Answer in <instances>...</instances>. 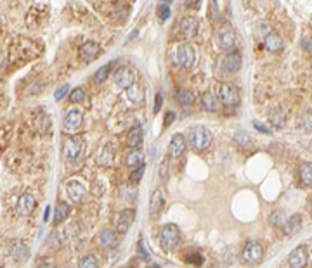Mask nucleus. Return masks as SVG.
I'll list each match as a JSON object with an SVG mask.
<instances>
[{"instance_id":"1","label":"nucleus","mask_w":312,"mask_h":268,"mask_svg":"<svg viewBox=\"0 0 312 268\" xmlns=\"http://www.w3.org/2000/svg\"><path fill=\"white\" fill-rule=\"evenodd\" d=\"M212 132L206 126H193L189 132V144L194 150H208L210 146H212Z\"/></svg>"},{"instance_id":"2","label":"nucleus","mask_w":312,"mask_h":268,"mask_svg":"<svg viewBox=\"0 0 312 268\" xmlns=\"http://www.w3.org/2000/svg\"><path fill=\"white\" fill-rule=\"evenodd\" d=\"M219 102L225 108H238L239 106V88L232 83H222L219 88Z\"/></svg>"},{"instance_id":"3","label":"nucleus","mask_w":312,"mask_h":268,"mask_svg":"<svg viewBox=\"0 0 312 268\" xmlns=\"http://www.w3.org/2000/svg\"><path fill=\"white\" fill-rule=\"evenodd\" d=\"M180 240V230L177 225L174 224H167L163 225L160 230V242L161 246H163L165 249H174L177 248Z\"/></svg>"},{"instance_id":"4","label":"nucleus","mask_w":312,"mask_h":268,"mask_svg":"<svg viewBox=\"0 0 312 268\" xmlns=\"http://www.w3.org/2000/svg\"><path fill=\"white\" fill-rule=\"evenodd\" d=\"M84 147H85V142L82 137H78V135H71V137H68L65 140V156L68 161H71V163H75V161H78V158L82 156V152H84Z\"/></svg>"},{"instance_id":"5","label":"nucleus","mask_w":312,"mask_h":268,"mask_svg":"<svg viewBox=\"0 0 312 268\" xmlns=\"http://www.w3.org/2000/svg\"><path fill=\"white\" fill-rule=\"evenodd\" d=\"M179 35L182 40H193L200 32V22L194 16H184L177 24Z\"/></svg>"},{"instance_id":"6","label":"nucleus","mask_w":312,"mask_h":268,"mask_svg":"<svg viewBox=\"0 0 312 268\" xmlns=\"http://www.w3.org/2000/svg\"><path fill=\"white\" fill-rule=\"evenodd\" d=\"M217 45L222 50L231 52L236 48V33L231 28V24H222L217 32Z\"/></svg>"},{"instance_id":"7","label":"nucleus","mask_w":312,"mask_h":268,"mask_svg":"<svg viewBox=\"0 0 312 268\" xmlns=\"http://www.w3.org/2000/svg\"><path fill=\"white\" fill-rule=\"evenodd\" d=\"M243 260L248 265H257L264 260V248L257 240H248L243 248Z\"/></svg>"},{"instance_id":"8","label":"nucleus","mask_w":312,"mask_h":268,"mask_svg":"<svg viewBox=\"0 0 312 268\" xmlns=\"http://www.w3.org/2000/svg\"><path fill=\"white\" fill-rule=\"evenodd\" d=\"M194 61H196L194 48L191 47V45H187V44L179 45L177 52H175V62H177L180 68H186V70H189V68L194 66Z\"/></svg>"},{"instance_id":"9","label":"nucleus","mask_w":312,"mask_h":268,"mask_svg":"<svg viewBox=\"0 0 312 268\" xmlns=\"http://www.w3.org/2000/svg\"><path fill=\"white\" fill-rule=\"evenodd\" d=\"M288 263H290V268H305L309 263V248L305 244L295 248L288 256Z\"/></svg>"},{"instance_id":"10","label":"nucleus","mask_w":312,"mask_h":268,"mask_svg":"<svg viewBox=\"0 0 312 268\" xmlns=\"http://www.w3.org/2000/svg\"><path fill=\"white\" fill-rule=\"evenodd\" d=\"M101 52H103L101 45L96 44V42H92V40H89V42H85V44H82L80 48H78V56H80V59L84 62L96 61V59L101 56Z\"/></svg>"},{"instance_id":"11","label":"nucleus","mask_w":312,"mask_h":268,"mask_svg":"<svg viewBox=\"0 0 312 268\" xmlns=\"http://www.w3.org/2000/svg\"><path fill=\"white\" fill-rule=\"evenodd\" d=\"M66 194L68 198L73 202L80 204L85 201V196H87V188L84 187V184H80L78 180H68L66 182Z\"/></svg>"},{"instance_id":"12","label":"nucleus","mask_w":312,"mask_h":268,"mask_svg":"<svg viewBox=\"0 0 312 268\" xmlns=\"http://www.w3.org/2000/svg\"><path fill=\"white\" fill-rule=\"evenodd\" d=\"M82 124H84V112H82L80 109H71V111L65 116V123H63V126H65L66 132L73 134V132L80 130Z\"/></svg>"},{"instance_id":"13","label":"nucleus","mask_w":312,"mask_h":268,"mask_svg":"<svg viewBox=\"0 0 312 268\" xmlns=\"http://www.w3.org/2000/svg\"><path fill=\"white\" fill-rule=\"evenodd\" d=\"M37 208V201L30 192L23 194L20 199H18V204H16V211L20 216H30V214L35 211Z\"/></svg>"},{"instance_id":"14","label":"nucleus","mask_w":312,"mask_h":268,"mask_svg":"<svg viewBox=\"0 0 312 268\" xmlns=\"http://www.w3.org/2000/svg\"><path fill=\"white\" fill-rule=\"evenodd\" d=\"M135 220V210L129 208V210H123L118 213V218H116V232L125 234L127 230L132 227Z\"/></svg>"},{"instance_id":"15","label":"nucleus","mask_w":312,"mask_h":268,"mask_svg":"<svg viewBox=\"0 0 312 268\" xmlns=\"http://www.w3.org/2000/svg\"><path fill=\"white\" fill-rule=\"evenodd\" d=\"M115 83L120 86V88H129L130 85L135 83V76H134V71L129 70V68H118L115 73Z\"/></svg>"},{"instance_id":"16","label":"nucleus","mask_w":312,"mask_h":268,"mask_svg":"<svg viewBox=\"0 0 312 268\" xmlns=\"http://www.w3.org/2000/svg\"><path fill=\"white\" fill-rule=\"evenodd\" d=\"M241 62H243L241 52L238 48H234V50L227 52V56L224 58V70L229 71V73H236L241 68Z\"/></svg>"},{"instance_id":"17","label":"nucleus","mask_w":312,"mask_h":268,"mask_svg":"<svg viewBox=\"0 0 312 268\" xmlns=\"http://www.w3.org/2000/svg\"><path fill=\"white\" fill-rule=\"evenodd\" d=\"M186 150V137L182 134H175L170 138V146H168V152L172 158H180Z\"/></svg>"},{"instance_id":"18","label":"nucleus","mask_w":312,"mask_h":268,"mask_svg":"<svg viewBox=\"0 0 312 268\" xmlns=\"http://www.w3.org/2000/svg\"><path fill=\"white\" fill-rule=\"evenodd\" d=\"M300 228H302V216H300V214H293V216H290L283 224V232L286 237H291V236H295V234H298Z\"/></svg>"},{"instance_id":"19","label":"nucleus","mask_w":312,"mask_h":268,"mask_svg":"<svg viewBox=\"0 0 312 268\" xmlns=\"http://www.w3.org/2000/svg\"><path fill=\"white\" fill-rule=\"evenodd\" d=\"M101 244H103L104 248H116L120 244V232H116V230H103L101 232Z\"/></svg>"},{"instance_id":"20","label":"nucleus","mask_w":312,"mask_h":268,"mask_svg":"<svg viewBox=\"0 0 312 268\" xmlns=\"http://www.w3.org/2000/svg\"><path fill=\"white\" fill-rule=\"evenodd\" d=\"M125 163H127V166H130V168H135V166H139V164H144V152H142V149L132 147V149L129 150V154H127Z\"/></svg>"},{"instance_id":"21","label":"nucleus","mask_w":312,"mask_h":268,"mask_svg":"<svg viewBox=\"0 0 312 268\" xmlns=\"http://www.w3.org/2000/svg\"><path fill=\"white\" fill-rule=\"evenodd\" d=\"M201 106L206 109V111L217 112V111H219V106H220L219 97H217L215 94H212V92H205L201 96Z\"/></svg>"},{"instance_id":"22","label":"nucleus","mask_w":312,"mask_h":268,"mask_svg":"<svg viewBox=\"0 0 312 268\" xmlns=\"http://www.w3.org/2000/svg\"><path fill=\"white\" fill-rule=\"evenodd\" d=\"M125 96L130 102L139 104L144 100V90H142V86L139 85V83H134V85H130L129 88H125Z\"/></svg>"},{"instance_id":"23","label":"nucleus","mask_w":312,"mask_h":268,"mask_svg":"<svg viewBox=\"0 0 312 268\" xmlns=\"http://www.w3.org/2000/svg\"><path fill=\"white\" fill-rule=\"evenodd\" d=\"M264 47L267 48L269 52H279L283 48V38L277 33H269L264 38Z\"/></svg>"},{"instance_id":"24","label":"nucleus","mask_w":312,"mask_h":268,"mask_svg":"<svg viewBox=\"0 0 312 268\" xmlns=\"http://www.w3.org/2000/svg\"><path fill=\"white\" fill-rule=\"evenodd\" d=\"M298 176L303 186H312V161H305V163L300 164Z\"/></svg>"},{"instance_id":"25","label":"nucleus","mask_w":312,"mask_h":268,"mask_svg":"<svg viewBox=\"0 0 312 268\" xmlns=\"http://www.w3.org/2000/svg\"><path fill=\"white\" fill-rule=\"evenodd\" d=\"M175 100H177L180 106H193L194 94L187 88H179V90H175Z\"/></svg>"},{"instance_id":"26","label":"nucleus","mask_w":312,"mask_h":268,"mask_svg":"<svg viewBox=\"0 0 312 268\" xmlns=\"http://www.w3.org/2000/svg\"><path fill=\"white\" fill-rule=\"evenodd\" d=\"M97 163L101 166H111L115 163V152H113L111 147H103L97 154Z\"/></svg>"},{"instance_id":"27","label":"nucleus","mask_w":312,"mask_h":268,"mask_svg":"<svg viewBox=\"0 0 312 268\" xmlns=\"http://www.w3.org/2000/svg\"><path fill=\"white\" fill-rule=\"evenodd\" d=\"M11 252H13L14 258L21 260V262H25V260H28L30 256V251L28 248L25 246V244L21 242V240H14L13 246H11Z\"/></svg>"},{"instance_id":"28","label":"nucleus","mask_w":312,"mask_h":268,"mask_svg":"<svg viewBox=\"0 0 312 268\" xmlns=\"http://www.w3.org/2000/svg\"><path fill=\"white\" fill-rule=\"evenodd\" d=\"M120 198L125 202H134L135 198H137V188L134 186H130V184H123V186L120 187Z\"/></svg>"},{"instance_id":"29","label":"nucleus","mask_w":312,"mask_h":268,"mask_svg":"<svg viewBox=\"0 0 312 268\" xmlns=\"http://www.w3.org/2000/svg\"><path fill=\"white\" fill-rule=\"evenodd\" d=\"M39 124H42L40 126V134H44V132H47L49 128H51V118H49V114L42 109H39V111L35 112V126L39 128Z\"/></svg>"},{"instance_id":"30","label":"nucleus","mask_w":312,"mask_h":268,"mask_svg":"<svg viewBox=\"0 0 312 268\" xmlns=\"http://www.w3.org/2000/svg\"><path fill=\"white\" fill-rule=\"evenodd\" d=\"M161 206H163V194H161L160 190L153 192L151 201H149V213H151V216H155L156 213H160Z\"/></svg>"},{"instance_id":"31","label":"nucleus","mask_w":312,"mask_h":268,"mask_svg":"<svg viewBox=\"0 0 312 268\" xmlns=\"http://www.w3.org/2000/svg\"><path fill=\"white\" fill-rule=\"evenodd\" d=\"M127 142L130 147H141L142 144V128L141 126H134L132 130L127 135Z\"/></svg>"},{"instance_id":"32","label":"nucleus","mask_w":312,"mask_h":268,"mask_svg":"<svg viewBox=\"0 0 312 268\" xmlns=\"http://www.w3.org/2000/svg\"><path fill=\"white\" fill-rule=\"evenodd\" d=\"M68 214H70V204H66V202H59L54 210V224L58 225V224H61V222H65L68 218Z\"/></svg>"},{"instance_id":"33","label":"nucleus","mask_w":312,"mask_h":268,"mask_svg":"<svg viewBox=\"0 0 312 268\" xmlns=\"http://www.w3.org/2000/svg\"><path fill=\"white\" fill-rule=\"evenodd\" d=\"M111 68H113V62H108V64H104V66H101L99 70L94 73V83H97V85H101L104 80H106L108 76H110V73H111Z\"/></svg>"},{"instance_id":"34","label":"nucleus","mask_w":312,"mask_h":268,"mask_svg":"<svg viewBox=\"0 0 312 268\" xmlns=\"http://www.w3.org/2000/svg\"><path fill=\"white\" fill-rule=\"evenodd\" d=\"M78 268H99V262L94 254H85L78 260Z\"/></svg>"},{"instance_id":"35","label":"nucleus","mask_w":312,"mask_h":268,"mask_svg":"<svg viewBox=\"0 0 312 268\" xmlns=\"http://www.w3.org/2000/svg\"><path fill=\"white\" fill-rule=\"evenodd\" d=\"M270 120H272V124L277 128H281L284 124V112L281 111V108H276L270 111Z\"/></svg>"},{"instance_id":"36","label":"nucleus","mask_w":312,"mask_h":268,"mask_svg":"<svg viewBox=\"0 0 312 268\" xmlns=\"http://www.w3.org/2000/svg\"><path fill=\"white\" fill-rule=\"evenodd\" d=\"M283 216H284L283 211H279V210L272 211V213H270V218H269V224L272 225V227H281V225L284 224Z\"/></svg>"},{"instance_id":"37","label":"nucleus","mask_w":312,"mask_h":268,"mask_svg":"<svg viewBox=\"0 0 312 268\" xmlns=\"http://www.w3.org/2000/svg\"><path fill=\"white\" fill-rule=\"evenodd\" d=\"M184 260H186L187 263H191V265H196V266H201L203 265V256L198 251L187 252L186 258H184Z\"/></svg>"},{"instance_id":"38","label":"nucleus","mask_w":312,"mask_h":268,"mask_svg":"<svg viewBox=\"0 0 312 268\" xmlns=\"http://www.w3.org/2000/svg\"><path fill=\"white\" fill-rule=\"evenodd\" d=\"M84 99H85V90L82 86H77V88H73V92H70V100L73 104L82 102Z\"/></svg>"},{"instance_id":"39","label":"nucleus","mask_w":312,"mask_h":268,"mask_svg":"<svg viewBox=\"0 0 312 268\" xmlns=\"http://www.w3.org/2000/svg\"><path fill=\"white\" fill-rule=\"evenodd\" d=\"M156 14H158V18H160V21H167L168 18H170V6H168V4H161V6L158 7Z\"/></svg>"},{"instance_id":"40","label":"nucleus","mask_w":312,"mask_h":268,"mask_svg":"<svg viewBox=\"0 0 312 268\" xmlns=\"http://www.w3.org/2000/svg\"><path fill=\"white\" fill-rule=\"evenodd\" d=\"M302 126L305 132H312V111H305L302 116Z\"/></svg>"},{"instance_id":"41","label":"nucleus","mask_w":312,"mask_h":268,"mask_svg":"<svg viewBox=\"0 0 312 268\" xmlns=\"http://www.w3.org/2000/svg\"><path fill=\"white\" fill-rule=\"evenodd\" d=\"M144 164H139L135 166V168L132 170V175H130V178H132V182H139V180L142 178V175H144Z\"/></svg>"},{"instance_id":"42","label":"nucleus","mask_w":312,"mask_h":268,"mask_svg":"<svg viewBox=\"0 0 312 268\" xmlns=\"http://www.w3.org/2000/svg\"><path fill=\"white\" fill-rule=\"evenodd\" d=\"M68 92H70V85H63L61 88L56 90L54 99H56V100H63V99H65V97L68 96Z\"/></svg>"},{"instance_id":"43","label":"nucleus","mask_w":312,"mask_h":268,"mask_svg":"<svg viewBox=\"0 0 312 268\" xmlns=\"http://www.w3.org/2000/svg\"><path fill=\"white\" fill-rule=\"evenodd\" d=\"M253 128H255V130H258V132H262V134L272 135V130H270L267 124H264V123H260V122H253Z\"/></svg>"},{"instance_id":"44","label":"nucleus","mask_w":312,"mask_h":268,"mask_svg":"<svg viewBox=\"0 0 312 268\" xmlns=\"http://www.w3.org/2000/svg\"><path fill=\"white\" fill-rule=\"evenodd\" d=\"M217 14H219L217 0H210V12H208V18H210V20H217Z\"/></svg>"},{"instance_id":"45","label":"nucleus","mask_w":312,"mask_h":268,"mask_svg":"<svg viewBox=\"0 0 312 268\" xmlns=\"http://www.w3.org/2000/svg\"><path fill=\"white\" fill-rule=\"evenodd\" d=\"M234 140L238 142V144H241V146L250 144V138L246 137V134H245V132H238V134L234 135Z\"/></svg>"},{"instance_id":"46","label":"nucleus","mask_w":312,"mask_h":268,"mask_svg":"<svg viewBox=\"0 0 312 268\" xmlns=\"http://www.w3.org/2000/svg\"><path fill=\"white\" fill-rule=\"evenodd\" d=\"M7 64H9V56H7V52L0 50V73L6 70Z\"/></svg>"},{"instance_id":"47","label":"nucleus","mask_w":312,"mask_h":268,"mask_svg":"<svg viewBox=\"0 0 312 268\" xmlns=\"http://www.w3.org/2000/svg\"><path fill=\"white\" fill-rule=\"evenodd\" d=\"M161 104H163V97H161V94H156V99H155V108H153V111H155V114H156V112H160V109H161Z\"/></svg>"},{"instance_id":"48","label":"nucleus","mask_w":312,"mask_h":268,"mask_svg":"<svg viewBox=\"0 0 312 268\" xmlns=\"http://www.w3.org/2000/svg\"><path fill=\"white\" fill-rule=\"evenodd\" d=\"M137 251H139V254L142 256V260H148V258H149V254H148V251H146V248H144V244H142V240H141V242H139Z\"/></svg>"},{"instance_id":"49","label":"nucleus","mask_w":312,"mask_h":268,"mask_svg":"<svg viewBox=\"0 0 312 268\" xmlns=\"http://www.w3.org/2000/svg\"><path fill=\"white\" fill-rule=\"evenodd\" d=\"M201 0H184V6L187 7V9H194V7L200 6Z\"/></svg>"},{"instance_id":"50","label":"nucleus","mask_w":312,"mask_h":268,"mask_svg":"<svg viewBox=\"0 0 312 268\" xmlns=\"http://www.w3.org/2000/svg\"><path fill=\"white\" fill-rule=\"evenodd\" d=\"M174 120H175V112L174 111H170V112H167V114H165V124L174 123Z\"/></svg>"},{"instance_id":"51","label":"nucleus","mask_w":312,"mask_h":268,"mask_svg":"<svg viewBox=\"0 0 312 268\" xmlns=\"http://www.w3.org/2000/svg\"><path fill=\"white\" fill-rule=\"evenodd\" d=\"M37 268H56V266H54V263H52V262H47V260H42V262L39 263V266H37Z\"/></svg>"},{"instance_id":"52","label":"nucleus","mask_w":312,"mask_h":268,"mask_svg":"<svg viewBox=\"0 0 312 268\" xmlns=\"http://www.w3.org/2000/svg\"><path fill=\"white\" fill-rule=\"evenodd\" d=\"M167 178V161H163V166H161V180Z\"/></svg>"},{"instance_id":"53","label":"nucleus","mask_w":312,"mask_h":268,"mask_svg":"<svg viewBox=\"0 0 312 268\" xmlns=\"http://www.w3.org/2000/svg\"><path fill=\"white\" fill-rule=\"evenodd\" d=\"M49 214H51V208H47V210H45V214H44V220L45 222L49 220Z\"/></svg>"},{"instance_id":"54","label":"nucleus","mask_w":312,"mask_h":268,"mask_svg":"<svg viewBox=\"0 0 312 268\" xmlns=\"http://www.w3.org/2000/svg\"><path fill=\"white\" fill-rule=\"evenodd\" d=\"M148 268H160V265H156V263H151V265H149Z\"/></svg>"},{"instance_id":"55","label":"nucleus","mask_w":312,"mask_h":268,"mask_svg":"<svg viewBox=\"0 0 312 268\" xmlns=\"http://www.w3.org/2000/svg\"><path fill=\"white\" fill-rule=\"evenodd\" d=\"M309 210H310V213H312V198L309 199Z\"/></svg>"},{"instance_id":"56","label":"nucleus","mask_w":312,"mask_h":268,"mask_svg":"<svg viewBox=\"0 0 312 268\" xmlns=\"http://www.w3.org/2000/svg\"><path fill=\"white\" fill-rule=\"evenodd\" d=\"M161 2H163V4H168V6H170V4H172V0H161Z\"/></svg>"}]
</instances>
